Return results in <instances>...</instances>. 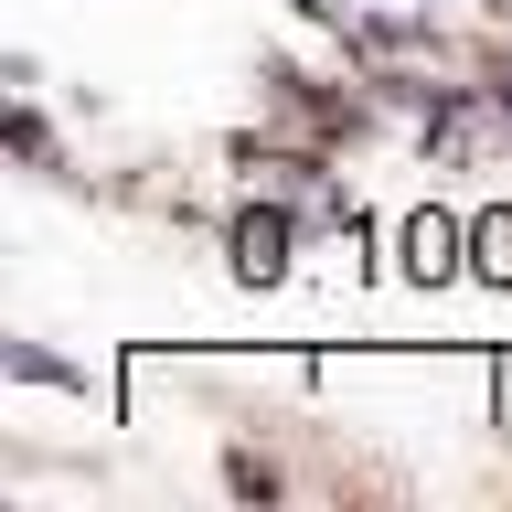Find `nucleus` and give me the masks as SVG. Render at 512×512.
<instances>
[{
    "label": "nucleus",
    "mask_w": 512,
    "mask_h": 512,
    "mask_svg": "<svg viewBox=\"0 0 512 512\" xmlns=\"http://www.w3.org/2000/svg\"><path fill=\"white\" fill-rule=\"evenodd\" d=\"M224 246H235V278L267 288V278H288V256H299V214H278V203H267V214H235Z\"/></svg>",
    "instance_id": "f257e3e1"
},
{
    "label": "nucleus",
    "mask_w": 512,
    "mask_h": 512,
    "mask_svg": "<svg viewBox=\"0 0 512 512\" xmlns=\"http://www.w3.org/2000/svg\"><path fill=\"white\" fill-rule=\"evenodd\" d=\"M11 150H22L32 171H54V139H43V118H11Z\"/></svg>",
    "instance_id": "39448f33"
},
{
    "label": "nucleus",
    "mask_w": 512,
    "mask_h": 512,
    "mask_svg": "<svg viewBox=\"0 0 512 512\" xmlns=\"http://www.w3.org/2000/svg\"><path fill=\"white\" fill-rule=\"evenodd\" d=\"M470 267H480V278H512V214H480L470 224Z\"/></svg>",
    "instance_id": "7ed1b4c3"
},
{
    "label": "nucleus",
    "mask_w": 512,
    "mask_h": 512,
    "mask_svg": "<svg viewBox=\"0 0 512 512\" xmlns=\"http://www.w3.org/2000/svg\"><path fill=\"white\" fill-rule=\"evenodd\" d=\"M459 256H470V224L459 214H416L406 224V278H459Z\"/></svg>",
    "instance_id": "f03ea898"
},
{
    "label": "nucleus",
    "mask_w": 512,
    "mask_h": 512,
    "mask_svg": "<svg viewBox=\"0 0 512 512\" xmlns=\"http://www.w3.org/2000/svg\"><path fill=\"white\" fill-rule=\"evenodd\" d=\"M11 374H22V384H75V374L54 363V352H43V342H11Z\"/></svg>",
    "instance_id": "20e7f679"
}]
</instances>
